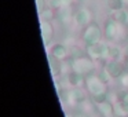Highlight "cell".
Listing matches in <instances>:
<instances>
[{
	"instance_id": "cell-4",
	"label": "cell",
	"mask_w": 128,
	"mask_h": 117,
	"mask_svg": "<svg viewBox=\"0 0 128 117\" xmlns=\"http://www.w3.org/2000/svg\"><path fill=\"white\" fill-rule=\"evenodd\" d=\"M88 50H90V55H91L94 59H100V58H103V56L108 54V51H106V50H108L106 46L102 44L100 42L88 46Z\"/></svg>"
},
{
	"instance_id": "cell-1",
	"label": "cell",
	"mask_w": 128,
	"mask_h": 117,
	"mask_svg": "<svg viewBox=\"0 0 128 117\" xmlns=\"http://www.w3.org/2000/svg\"><path fill=\"white\" fill-rule=\"evenodd\" d=\"M100 36H102V32H100L99 26L96 24H88V26L84 29V33H83V39L88 46L98 43Z\"/></svg>"
},
{
	"instance_id": "cell-6",
	"label": "cell",
	"mask_w": 128,
	"mask_h": 117,
	"mask_svg": "<svg viewBox=\"0 0 128 117\" xmlns=\"http://www.w3.org/2000/svg\"><path fill=\"white\" fill-rule=\"evenodd\" d=\"M51 55H52L55 59H58V61H59V59L66 58L68 51H66V48H65L62 44H55V46L51 47Z\"/></svg>"
},
{
	"instance_id": "cell-7",
	"label": "cell",
	"mask_w": 128,
	"mask_h": 117,
	"mask_svg": "<svg viewBox=\"0 0 128 117\" xmlns=\"http://www.w3.org/2000/svg\"><path fill=\"white\" fill-rule=\"evenodd\" d=\"M108 6L112 10H120L122 7V0H108Z\"/></svg>"
},
{
	"instance_id": "cell-2",
	"label": "cell",
	"mask_w": 128,
	"mask_h": 117,
	"mask_svg": "<svg viewBox=\"0 0 128 117\" xmlns=\"http://www.w3.org/2000/svg\"><path fill=\"white\" fill-rule=\"evenodd\" d=\"M72 66H73V70H74L76 74H88V73H91L92 69H94L92 59H88V58L76 59Z\"/></svg>"
},
{
	"instance_id": "cell-8",
	"label": "cell",
	"mask_w": 128,
	"mask_h": 117,
	"mask_svg": "<svg viewBox=\"0 0 128 117\" xmlns=\"http://www.w3.org/2000/svg\"><path fill=\"white\" fill-rule=\"evenodd\" d=\"M121 84L124 87H128V74H122L121 76Z\"/></svg>"
},
{
	"instance_id": "cell-3",
	"label": "cell",
	"mask_w": 128,
	"mask_h": 117,
	"mask_svg": "<svg viewBox=\"0 0 128 117\" xmlns=\"http://www.w3.org/2000/svg\"><path fill=\"white\" fill-rule=\"evenodd\" d=\"M92 80V84L88 83V88H90V92H91L92 95H94L95 98L96 96H102L105 98L106 95V87H105V83H103L102 80H100L99 77H96V76H94V77H90Z\"/></svg>"
},
{
	"instance_id": "cell-5",
	"label": "cell",
	"mask_w": 128,
	"mask_h": 117,
	"mask_svg": "<svg viewBox=\"0 0 128 117\" xmlns=\"http://www.w3.org/2000/svg\"><path fill=\"white\" fill-rule=\"evenodd\" d=\"M106 72H108L112 77H120V76H122L124 66H122V64H120L118 61H112V62H109L108 66H106Z\"/></svg>"
}]
</instances>
